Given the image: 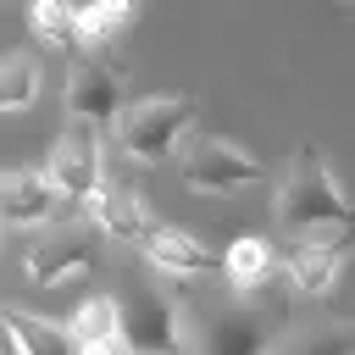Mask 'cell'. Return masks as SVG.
I'll use <instances>...</instances> for the list:
<instances>
[{
	"instance_id": "cell-18",
	"label": "cell",
	"mask_w": 355,
	"mask_h": 355,
	"mask_svg": "<svg viewBox=\"0 0 355 355\" xmlns=\"http://www.w3.org/2000/svg\"><path fill=\"white\" fill-rule=\"evenodd\" d=\"M39 100V67L28 55H0V111H28Z\"/></svg>"
},
{
	"instance_id": "cell-15",
	"label": "cell",
	"mask_w": 355,
	"mask_h": 355,
	"mask_svg": "<svg viewBox=\"0 0 355 355\" xmlns=\"http://www.w3.org/2000/svg\"><path fill=\"white\" fill-rule=\"evenodd\" d=\"M0 311H6V322L17 327V344H22L28 355H67V349H78L72 327L39 322V316H33V311H22V305H0Z\"/></svg>"
},
{
	"instance_id": "cell-9",
	"label": "cell",
	"mask_w": 355,
	"mask_h": 355,
	"mask_svg": "<svg viewBox=\"0 0 355 355\" xmlns=\"http://www.w3.org/2000/svg\"><path fill=\"white\" fill-rule=\"evenodd\" d=\"M139 250H144V261H150L155 272H166V277H200V272L222 266L200 239H189V233H178V227H144Z\"/></svg>"
},
{
	"instance_id": "cell-2",
	"label": "cell",
	"mask_w": 355,
	"mask_h": 355,
	"mask_svg": "<svg viewBox=\"0 0 355 355\" xmlns=\"http://www.w3.org/2000/svg\"><path fill=\"white\" fill-rule=\"evenodd\" d=\"M194 94H150V100H122V111H116V122H111V133H116V144L133 155V161H144V166H161L172 150H178V139L189 133V122H194Z\"/></svg>"
},
{
	"instance_id": "cell-1",
	"label": "cell",
	"mask_w": 355,
	"mask_h": 355,
	"mask_svg": "<svg viewBox=\"0 0 355 355\" xmlns=\"http://www.w3.org/2000/svg\"><path fill=\"white\" fill-rule=\"evenodd\" d=\"M272 216H277V227L288 239H316V244H333V250H355V205L338 194V183H333L316 144L294 150Z\"/></svg>"
},
{
	"instance_id": "cell-20",
	"label": "cell",
	"mask_w": 355,
	"mask_h": 355,
	"mask_svg": "<svg viewBox=\"0 0 355 355\" xmlns=\"http://www.w3.org/2000/svg\"><path fill=\"white\" fill-rule=\"evenodd\" d=\"M22 344H17V327L6 322V311H0V355H17Z\"/></svg>"
},
{
	"instance_id": "cell-11",
	"label": "cell",
	"mask_w": 355,
	"mask_h": 355,
	"mask_svg": "<svg viewBox=\"0 0 355 355\" xmlns=\"http://www.w3.org/2000/svg\"><path fill=\"white\" fill-rule=\"evenodd\" d=\"M222 277L233 283V294L266 288V283H277V277H283V250H272L266 239L244 233V239H233V244H227V255H222Z\"/></svg>"
},
{
	"instance_id": "cell-19",
	"label": "cell",
	"mask_w": 355,
	"mask_h": 355,
	"mask_svg": "<svg viewBox=\"0 0 355 355\" xmlns=\"http://www.w3.org/2000/svg\"><path fill=\"white\" fill-rule=\"evenodd\" d=\"M277 349H311V355H322V349H355V327H349V322H327V327L283 333Z\"/></svg>"
},
{
	"instance_id": "cell-7",
	"label": "cell",
	"mask_w": 355,
	"mask_h": 355,
	"mask_svg": "<svg viewBox=\"0 0 355 355\" xmlns=\"http://www.w3.org/2000/svg\"><path fill=\"white\" fill-rule=\"evenodd\" d=\"M67 111H72V116H89V122H100V128H111L116 111H122V72H116L111 61H100L94 50L78 55L72 72H67Z\"/></svg>"
},
{
	"instance_id": "cell-16",
	"label": "cell",
	"mask_w": 355,
	"mask_h": 355,
	"mask_svg": "<svg viewBox=\"0 0 355 355\" xmlns=\"http://www.w3.org/2000/svg\"><path fill=\"white\" fill-rule=\"evenodd\" d=\"M255 316H261V311L239 300V311H227L222 322H211L194 344H205V349H255V344H266V327H261Z\"/></svg>"
},
{
	"instance_id": "cell-12",
	"label": "cell",
	"mask_w": 355,
	"mask_h": 355,
	"mask_svg": "<svg viewBox=\"0 0 355 355\" xmlns=\"http://www.w3.org/2000/svg\"><path fill=\"white\" fill-rule=\"evenodd\" d=\"M338 261H344V250H333V244L288 239V250H283V277H288L300 294H327V288L338 283Z\"/></svg>"
},
{
	"instance_id": "cell-8",
	"label": "cell",
	"mask_w": 355,
	"mask_h": 355,
	"mask_svg": "<svg viewBox=\"0 0 355 355\" xmlns=\"http://www.w3.org/2000/svg\"><path fill=\"white\" fill-rule=\"evenodd\" d=\"M61 189L50 172H28V166H11L0 172V227H39L50 222Z\"/></svg>"
},
{
	"instance_id": "cell-6",
	"label": "cell",
	"mask_w": 355,
	"mask_h": 355,
	"mask_svg": "<svg viewBox=\"0 0 355 355\" xmlns=\"http://www.w3.org/2000/svg\"><path fill=\"white\" fill-rule=\"evenodd\" d=\"M50 178H55V189L67 194V200H89L94 189H100V178H105V155H100V122H89V116H72V128L55 139V150H50V166H44Z\"/></svg>"
},
{
	"instance_id": "cell-13",
	"label": "cell",
	"mask_w": 355,
	"mask_h": 355,
	"mask_svg": "<svg viewBox=\"0 0 355 355\" xmlns=\"http://www.w3.org/2000/svg\"><path fill=\"white\" fill-rule=\"evenodd\" d=\"M28 28H33L39 44L83 55V11L72 0H28Z\"/></svg>"
},
{
	"instance_id": "cell-17",
	"label": "cell",
	"mask_w": 355,
	"mask_h": 355,
	"mask_svg": "<svg viewBox=\"0 0 355 355\" xmlns=\"http://www.w3.org/2000/svg\"><path fill=\"white\" fill-rule=\"evenodd\" d=\"M133 11H139V0H89V6H83V50L111 44V39L133 22Z\"/></svg>"
},
{
	"instance_id": "cell-3",
	"label": "cell",
	"mask_w": 355,
	"mask_h": 355,
	"mask_svg": "<svg viewBox=\"0 0 355 355\" xmlns=\"http://www.w3.org/2000/svg\"><path fill=\"white\" fill-rule=\"evenodd\" d=\"M116 305H122V344L128 349H178V344H189L183 305L155 277H133L116 294Z\"/></svg>"
},
{
	"instance_id": "cell-4",
	"label": "cell",
	"mask_w": 355,
	"mask_h": 355,
	"mask_svg": "<svg viewBox=\"0 0 355 355\" xmlns=\"http://www.w3.org/2000/svg\"><path fill=\"white\" fill-rule=\"evenodd\" d=\"M100 222L89 216V222H55V227H44L33 244H28V255H22V277L28 283H39V288H55V283H67V277H78L83 266H94V255H100Z\"/></svg>"
},
{
	"instance_id": "cell-10",
	"label": "cell",
	"mask_w": 355,
	"mask_h": 355,
	"mask_svg": "<svg viewBox=\"0 0 355 355\" xmlns=\"http://www.w3.org/2000/svg\"><path fill=\"white\" fill-rule=\"evenodd\" d=\"M83 216H94V222L105 227V239H128V244H139L144 227H150L139 194H133L128 183H111V178H100V189L83 200Z\"/></svg>"
},
{
	"instance_id": "cell-5",
	"label": "cell",
	"mask_w": 355,
	"mask_h": 355,
	"mask_svg": "<svg viewBox=\"0 0 355 355\" xmlns=\"http://www.w3.org/2000/svg\"><path fill=\"white\" fill-rule=\"evenodd\" d=\"M183 178H189V189H200V194H239V189H250V183L261 178V161H255L250 150H239L233 139L205 133V139H194V144L183 150Z\"/></svg>"
},
{
	"instance_id": "cell-14",
	"label": "cell",
	"mask_w": 355,
	"mask_h": 355,
	"mask_svg": "<svg viewBox=\"0 0 355 355\" xmlns=\"http://www.w3.org/2000/svg\"><path fill=\"white\" fill-rule=\"evenodd\" d=\"M67 327H72L78 349H116V344H122V305H116V294L83 300V305L72 311Z\"/></svg>"
}]
</instances>
